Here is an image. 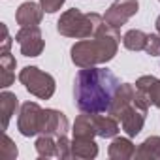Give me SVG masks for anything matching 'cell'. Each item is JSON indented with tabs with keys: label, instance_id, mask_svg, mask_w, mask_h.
<instances>
[{
	"label": "cell",
	"instance_id": "4",
	"mask_svg": "<svg viewBox=\"0 0 160 160\" xmlns=\"http://www.w3.org/2000/svg\"><path fill=\"white\" fill-rule=\"evenodd\" d=\"M108 27L104 15L100 13H83L81 10L72 8L66 10L58 21H57V32L66 38H75V40H85L96 36L100 30Z\"/></svg>",
	"mask_w": 160,
	"mask_h": 160
},
{
	"label": "cell",
	"instance_id": "23",
	"mask_svg": "<svg viewBox=\"0 0 160 160\" xmlns=\"http://www.w3.org/2000/svg\"><path fill=\"white\" fill-rule=\"evenodd\" d=\"M145 53L151 57H160V34H149Z\"/></svg>",
	"mask_w": 160,
	"mask_h": 160
},
{
	"label": "cell",
	"instance_id": "25",
	"mask_svg": "<svg viewBox=\"0 0 160 160\" xmlns=\"http://www.w3.org/2000/svg\"><path fill=\"white\" fill-rule=\"evenodd\" d=\"M0 28H2V43H0V53H8L10 47H12V36H10V30L4 23H0Z\"/></svg>",
	"mask_w": 160,
	"mask_h": 160
},
{
	"label": "cell",
	"instance_id": "17",
	"mask_svg": "<svg viewBox=\"0 0 160 160\" xmlns=\"http://www.w3.org/2000/svg\"><path fill=\"white\" fill-rule=\"evenodd\" d=\"M15 68H17V60L15 57L8 51V53H0V73H2V89H8L13 81H15Z\"/></svg>",
	"mask_w": 160,
	"mask_h": 160
},
{
	"label": "cell",
	"instance_id": "13",
	"mask_svg": "<svg viewBox=\"0 0 160 160\" xmlns=\"http://www.w3.org/2000/svg\"><path fill=\"white\" fill-rule=\"evenodd\" d=\"M108 156L111 160H128L132 156H136V145L132 143V139L126 138H113L111 145L108 147Z\"/></svg>",
	"mask_w": 160,
	"mask_h": 160
},
{
	"label": "cell",
	"instance_id": "6",
	"mask_svg": "<svg viewBox=\"0 0 160 160\" xmlns=\"http://www.w3.org/2000/svg\"><path fill=\"white\" fill-rule=\"evenodd\" d=\"M42 121H43V108H40L36 102H23L19 108L17 117V130L25 138H34L42 132Z\"/></svg>",
	"mask_w": 160,
	"mask_h": 160
},
{
	"label": "cell",
	"instance_id": "11",
	"mask_svg": "<svg viewBox=\"0 0 160 160\" xmlns=\"http://www.w3.org/2000/svg\"><path fill=\"white\" fill-rule=\"evenodd\" d=\"M43 19V8L36 2H23L15 12V21L19 27H38Z\"/></svg>",
	"mask_w": 160,
	"mask_h": 160
},
{
	"label": "cell",
	"instance_id": "24",
	"mask_svg": "<svg viewBox=\"0 0 160 160\" xmlns=\"http://www.w3.org/2000/svg\"><path fill=\"white\" fill-rule=\"evenodd\" d=\"M64 2L66 0H40V4H42L45 13H57L64 6Z\"/></svg>",
	"mask_w": 160,
	"mask_h": 160
},
{
	"label": "cell",
	"instance_id": "5",
	"mask_svg": "<svg viewBox=\"0 0 160 160\" xmlns=\"http://www.w3.org/2000/svg\"><path fill=\"white\" fill-rule=\"evenodd\" d=\"M19 81L32 96H36L40 100H49L57 89L55 77L51 73L40 70L38 66H25L19 72Z\"/></svg>",
	"mask_w": 160,
	"mask_h": 160
},
{
	"label": "cell",
	"instance_id": "2",
	"mask_svg": "<svg viewBox=\"0 0 160 160\" xmlns=\"http://www.w3.org/2000/svg\"><path fill=\"white\" fill-rule=\"evenodd\" d=\"M119 42H121L119 28H113L108 25L96 36L79 40L72 45L70 49L72 62L77 68H91V66L106 64L115 58L119 51Z\"/></svg>",
	"mask_w": 160,
	"mask_h": 160
},
{
	"label": "cell",
	"instance_id": "10",
	"mask_svg": "<svg viewBox=\"0 0 160 160\" xmlns=\"http://www.w3.org/2000/svg\"><path fill=\"white\" fill-rule=\"evenodd\" d=\"M136 89L139 94L147 100L149 106H154L160 109V79L154 75H141L136 81Z\"/></svg>",
	"mask_w": 160,
	"mask_h": 160
},
{
	"label": "cell",
	"instance_id": "14",
	"mask_svg": "<svg viewBox=\"0 0 160 160\" xmlns=\"http://www.w3.org/2000/svg\"><path fill=\"white\" fill-rule=\"evenodd\" d=\"M98 156V145L94 139L85 138H72V158L92 160Z\"/></svg>",
	"mask_w": 160,
	"mask_h": 160
},
{
	"label": "cell",
	"instance_id": "18",
	"mask_svg": "<svg viewBox=\"0 0 160 160\" xmlns=\"http://www.w3.org/2000/svg\"><path fill=\"white\" fill-rule=\"evenodd\" d=\"M147 38H149V34H145L143 30L132 28V30H128V32L122 36V45H124L128 51H145Z\"/></svg>",
	"mask_w": 160,
	"mask_h": 160
},
{
	"label": "cell",
	"instance_id": "7",
	"mask_svg": "<svg viewBox=\"0 0 160 160\" xmlns=\"http://www.w3.org/2000/svg\"><path fill=\"white\" fill-rule=\"evenodd\" d=\"M15 42L19 43L21 55L23 57H40L45 42H43V34L40 30V27H21L19 32L15 34Z\"/></svg>",
	"mask_w": 160,
	"mask_h": 160
},
{
	"label": "cell",
	"instance_id": "9",
	"mask_svg": "<svg viewBox=\"0 0 160 160\" xmlns=\"http://www.w3.org/2000/svg\"><path fill=\"white\" fill-rule=\"evenodd\" d=\"M68 130H70V122L62 111L51 109V108L43 109V121H42V132L40 134L60 138V136H66Z\"/></svg>",
	"mask_w": 160,
	"mask_h": 160
},
{
	"label": "cell",
	"instance_id": "8",
	"mask_svg": "<svg viewBox=\"0 0 160 160\" xmlns=\"http://www.w3.org/2000/svg\"><path fill=\"white\" fill-rule=\"evenodd\" d=\"M139 10V2L138 0H115V2L106 10L104 19L109 27L113 28H121L122 25L128 23V19H132Z\"/></svg>",
	"mask_w": 160,
	"mask_h": 160
},
{
	"label": "cell",
	"instance_id": "20",
	"mask_svg": "<svg viewBox=\"0 0 160 160\" xmlns=\"http://www.w3.org/2000/svg\"><path fill=\"white\" fill-rule=\"evenodd\" d=\"M34 147H36V152H38L40 158H51V156H57V138H53V136L40 134V138L36 139Z\"/></svg>",
	"mask_w": 160,
	"mask_h": 160
},
{
	"label": "cell",
	"instance_id": "1",
	"mask_svg": "<svg viewBox=\"0 0 160 160\" xmlns=\"http://www.w3.org/2000/svg\"><path fill=\"white\" fill-rule=\"evenodd\" d=\"M121 87L119 77L102 66L81 68L73 79V104L81 113H108Z\"/></svg>",
	"mask_w": 160,
	"mask_h": 160
},
{
	"label": "cell",
	"instance_id": "3",
	"mask_svg": "<svg viewBox=\"0 0 160 160\" xmlns=\"http://www.w3.org/2000/svg\"><path fill=\"white\" fill-rule=\"evenodd\" d=\"M147 111H149V104L139 94L136 85L121 83L108 113L113 115L121 122V128L124 130V134L128 138H136L143 130Z\"/></svg>",
	"mask_w": 160,
	"mask_h": 160
},
{
	"label": "cell",
	"instance_id": "22",
	"mask_svg": "<svg viewBox=\"0 0 160 160\" xmlns=\"http://www.w3.org/2000/svg\"><path fill=\"white\" fill-rule=\"evenodd\" d=\"M2 156H4L6 160H15V158H17V147H15L13 139H12L8 134H4V143H2Z\"/></svg>",
	"mask_w": 160,
	"mask_h": 160
},
{
	"label": "cell",
	"instance_id": "15",
	"mask_svg": "<svg viewBox=\"0 0 160 160\" xmlns=\"http://www.w3.org/2000/svg\"><path fill=\"white\" fill-rule=\"evenodd\" d=\"M72 134L73 138H85V139H94L98 134H96V124H94V115L91 113H81L73 126H72Z\"/></svg>",
	"mask_w": 160,
	"mask_h": 160
},
{
	"label": "cell",
	"instance_id": "12",
	"mask_svg": "<svg viewBox=\"0 0 160 160\" xmlns=\"http://www.w3.org/2000/svg\"><path fill=\"white\" fill-rule=\"evenodd\" d=\"M94 124H96V134L98 138H104V139H113L119 136L121 132V122L109 115V113H98L94 115Z\"/></svg>",
	"mask_w": 160,
	"mask_h": 160
},
{
	"label": "cell",
	"instance_id": "26",
	"mask_svg": "<svg viewBox=\"0 0 160 160\" xmlns=\"http://www.w3.org/2000/svg\"><path fill=\"white\" fill-rule=\"evenodd\" d=\"M154 27H156V32L160 34V15L156 17V21H154Z\"/></svg>",
	"mask_w": 160,
	"mask_h": 160
},
{
	"label": "cell",
	"instance_id": "16",
	"mask_svg": "<svg viewBox=\"0 0 160 160\" xmlns=\"http://www.w3.org/2000/svg\"><path fill=\"white\" fill-rule=\"evenodd\" d=\"M17 108H19V98L15 96V92L2 91V94H0V109H2V126H4V130H8L10 121L15 115Z\"/></svg>",
	"mask_w": 160,
	"mask_h": 160
},
{
	"label": "cell",
	"instance_id": "19",
	"mask_svg": "<svg viewBox=\"0 0 160 160\" xmlns=\"http://www.w3.org/2000/svg\"><path fill=\"white\" fill-rule=\"evenodd\" d=\"M136 158H156L160 160V136H151L147 138L138 149H136Z\"/></svg>",
	"mask_w": 160,
	"mask_h": 160
},
{
	"label": "cell",
	"instance_id": "21",
	"mask_svg": "<svg viewBox=\"0 0 160 160\" xmlns=\"http://www.w3.org/2000/svg\"><path fill=\"white\" fill-rule=\"evenodd\" d=\"M57 158H72V139H68V136L57 138Z\"/></svg>",
	"mask_w": 160,
	"mask_h": 160
}]
</instances>
